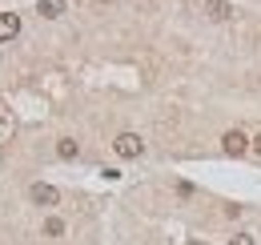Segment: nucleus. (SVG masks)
Returning a JSON list of instances; mask_svg holds the SVG:
<instances>
[{
    "mask_svg": "<svg viewBox=\"0 0 261 245\" xmlns=\"http://www.w3.org/2000/svg\"><path fill=\"white\" fill-rule=\"evenodd\" d=\"M113 149H117V157H125V161H137V157L145 153V141H141L137 133H121V137L113 141Z\"/></svg>",
    "mask_w": 261,
    "mask_h": 245,
    "instance_id": "obj_1",
    "label": "nucleus"
},
{
    "mask_svg": "<svg viewBox=\"0 0 261 245\" xmlns=\"http://www.w3.org/2000/svg\"><path fill=\"white\" fill-rule=\"evenodd\" d=\"M221 149H225L229 157H241V153H249V149H253V141H249L241 129H229L225 137H221Z\"/></svg>",
    "mask_w": 261,
    "mask_h": 245,
    "instance_id": "obj_2",
    "label": "nucleus"
},
{
    "mask_svg": "<svg viewBox=\"0 0 261 245\" xmlns=\"http://www.w3.org/2000/svg\"><path fill=\"white\" fill-rule=\"evenodd\" d=\"M29 201H33V205H57V201H61V193H57L48 181H36L33 189H29Z\"/></svg>",
    "mask_w": 261,
    "mask_h": 245,
    "instance_id": "obj_3",
    "label": "nucleus"
},
{
    "mask_svg": "<svg viewBox=\"0 0 261 245\" xmlns=\"http://www.w3.org/2000/svg\"><path fill=\"white\" fill-rule=\"evenodd\" d=\"M205 16L221 24V20H229V16H233V4H229V0H205Z\"/></svg>",
    "mask_w": 261,
    "mask_h": 245,
    "instance_id": "obj_4",
    "label": "nucleus"
},
{
    "mask_svg": "<svg viewBox=\"0 0 261 245\" xmlns=\"http://www.w3.org/2000/svg\"><path fill=\"white\" fill-rule=\"evenodd\" d=\"M16 32H20V16L16 12H0V44L16 40Z\"/></svg>",
    "mask_w": 261,
    "mask_h": 245,
    "instance_id": "obj_5",
    "label": "nucleus"
},
{
    "mask_svg": "<svg viewBox=\"0 0 261 245\" xmlns=\"http://www.w3.org/2000/svg\"><path fill=\"white\" fill-rule=\"evenodd\" d=\"M36 12H40L44 20H57V16L65 12V0H40V4H36Z\"/></svg>",
    "mask_w": 261,
    "mask_h": 245,
    "instance_id": "obj_6",
    "label": "nucleus"
},
{
    "mask_svg": "<svg viewBox=\"0 0 261 245\" xmlns=\"http://www.w3.org/2000/svg\"><path fill=\"white\" fill-rule=\"evenodd\" d=\"M57 153L65 157V161H72V157L81 153V145H76V141H72V137H61V141H57Z\"/></svg>",
    "mask_w": 261,
    "mask_h": 245,
    "instance_id": "obj_7",
    "label": "nucleus"
},
{
    "mask_svg": "<svg viewBox=\"0 0 261 245\" xmlns=\"http://www.w3.org/2000/svg\"><path fill=\"white\" fill-rule=\"evenodd\" d=\"M44 233H48V237H61V233H65V221H61V217H48V221H44Z\"/></svg>",
    "mask_w": 261,
    "mask_h": 245,
    "instance_id": "obj_8",
    "label": "nucleus"
},
{
    "mask_svg": "<svg viewBox=\"0 0 261 245\" xmlns=\"http://www.w3.org/2000/svg\"><path fill=\"white\" fill-rule=\"evenodd\" d=\"M229 245H253V237H249V233H233V237H229Z\"/></svg>",
    "mask_w": 261,
    "mask_h": 245,
    "instance_id": "obj_9",
    "label": "nucleus"
},
{
    "mask_svg": "<svg viewBox=\"0 0 261 245\" xmlns=\"http://www.w3.org/2000/svg\"><path fill=\"white\" fill-rule=\"evenodd\" d=\"M253 153L261 157V133H257V137H253Z\"/></svg>",
    "mask_w": 261,
    "mask_h": 245,
    "instance_id": "obj_10",
    "label": "nucleus"
},
{
    "mask_svg": "<svg viewBox=\"0 0 261 245\" xmlns=\"http://www.w3.org/2000/svg\"><path fill=\"white\" fill-rule=\"evenodd\" d=\"M185 245H209V241H185Z\"/></svg>",
    "mask_w": 261,
    "mask_h": 245,
    "instance_id": "obj_11",
    "label": "nucleus"
},
{
    "mask_svg": "<svg viewBox=\"0 0 261 245\" xmlns=\"http://www.w3.org/2000/svg\"><path fill=\"white\" fill-rule=\"evenodd\" d=\"M100 4H109V0H100Z\"/></svg>",
    "mask_w": 261,
    "mask_h": 245,
    "instance_id": "obj_12",
    "label": "nucleus"
}]
</instances>
